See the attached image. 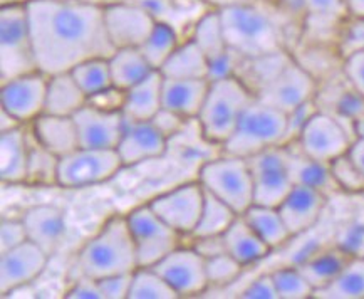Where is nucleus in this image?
Segmentation results:
<instances>
[{
	"mask_svg": "<svg viewBox=\"0 0 364 299\" xmlns=\"http://www.w3.org/2000/svg\"><path fill=\"white\" fill-rule=\"evenodd\" d=\"M37 69L48 76L69 73L82 61L111 58L105 4L95 0H24Z\"/></svg>",
	"mask_w": 364,
	"mask_h": 299,
	"instance_id": "obj_1",
	"label": "nucleus"
},
{
	"mask_svg": "<svg viewBox=\"0 0 364 299\" xmlns=\"http://www.w3.org/2000/svg\"><path fill=\"white\" fill-rule=\"evenodd\" d=\"M218 14L228 48L244 59L292 53L302 39V26L279 0H249L218 9Z\"/></svg>",
	"mask_w": 364,
	"mask_h": 299,
	"instance_id": "obj_2",
	"label": "nucleus"
},
{
	"mask_svg": "<svg viewBox=\"0 0 364 299\" xmlns=\"http://www.w3.org/2000/svg\"><path fill=\"white\" fill-rule=\"evenodd\" d=\"M139 268L136 247L126 216H111L100 231L81 247L76 256L77 276L101 279L106 276L129 274Z\"/></svg>",
	"mask_w": 364,
	"mask_h": 299,
	"instance_id": "obj_3",
	"label": "nucleus"
},
{
	"mask_svg": "<svg viewBox=\"0 0 364 299\" xmlns=\"http://www.w3.org/2000/svg\"><path fill=\"white\" fill-rule=\"evenodd\" d=\"M254 100L255 95L239 76L210 81L208 93L197 116L202 137L222 148Z\"/></svg>",
	"mask_w": 364,
	"mask_h": 299,
	"instance_id": "obj_4",
	"label": "nucleus"
},
{
	"mask_svg": "<svg viewBox=\"0 0 364 299\" xmlns=\"http://www.w3.org/2000/svg\"><path fill=\"white\" fill-rule=\"evenodd\" d=\"M287 113L275 110L255 98L244 111L232 137L223 143L222 153L250 158L272 147L286 145Z\"/></svg>",
	"mask_w": 364,
	"mask_h": 299,
	"instance_id": "obj_5",
	"label": "nucleus"
},
{
	"mask_svg": "<svg viewBox=\"0 0 364 299\" xmlns=\"http://www.w3.org/2000/svg\"><path fill=\"white\" fill-rule=\"evenodd\" d=\"M39 71L36 63L29 16L24 0L2 4L0 9V79Z\"/></svg>",
	"mask_w": 364,
	"mask_h": 299,
	"instance_id": "obj_6",
	"label": "nucleus"
},
{
	"mask_svg": "<svg viewBox=\"0 0 364 299\" xmlns=\"http://www.w3.org/2000/svg\"><path fill=\"white\" fill-rule=\"evenodd\" d=\"M197 180L205 192L215 195L239 216L254 204V180L247 158L220 152L200 167Z\"/></svg>",
	"mask_w": 364,
	"mask_h": 299,
	"instance_id": "obj_7",
	"label": "nucleus"
},
{
	"mask_svg": "<svg viewBox=\"0 0 364 299\" xmlns=\"http://www.w3.org/2000/svg\"><path fill=\"white\" fill-rule=\"evenodd\" d=\"M126 221L136 247L139 268H153L158 261L181 246L183 236L158 217L149 204L139 205L126 214Z\"/></svg>",
	"mask_w": 364,
	"mask_h": 299,
	"instance_id": "obj_8",
	"label": "nucleus"
},
{
	"mask_svg": "<svg viewBox=\"0 0 364 299\" xmlns=\"http://www.w3.org/2000/svg\"><path fill=\"white\" fill-rule=\"evenodd\" d=\"M118 150L82 148L59 158L58 187L84 189L108 182L123 168Z\"/></svg>",
	"mask_w": 364,
	"mask_h": 299,
	"instance_id": "obj_9",
	"label": "nucleus"
},
{
	"mask_svg": "<svg viewBox=\"0 0 364 299\" xmlns=\"http://www.w3.org/2000/svg\"><path fill=\"white\" fill-rule=\"evenodd\" d=\"M354 142L353 133L344 123L326 111H316L307 121L296 143L307 157L317 162L331 163L349 152Z\"/></svg>",
	"mask_w": 364,
	"mask_h": 299,
	"instance_id": "obj_10",
	"label": "nucleus"
},
{
	"mask_svg": "<svg viewBox=\"0 0 364 299\" xmlns=\"http://www.w3.org/2000/svg\"><path fill=\"white\" fill-rule=\"evenodd\" d=\"M205 189L198 180L186 182L175 189L163 192L149 200V207L168 226L183 237H190L202 216Z\"/></svg>",
	"mask_w": 364,
	"mask_h": 299,
	"instance_id": "obj_11",
	"label": "nucleus"
},
{
	"mask_svg": "<svg viewBox=\"0 0 364 299\" xmlns=\"http://www.w3.org/2000/svg\"><path fill=\"white\" fill-rule=\"evenodd\" d=\"M247 160L254 180V204L277 207L294 187L289 174L286 148H267Z\"/></svg>",
	"mask_w": 364,
	"mask_h": 299,
	"instance_id": "obj_12",
	"label": "nucleus"
},
{
	"mask_svg": "<svg viewBox=\"0 0 364 299\" xmlns=\"http://www.w3.org/2000/svg\"><path fill=\"white\" fill-rule=\"evenodd\" d=\"M317 88V79L296 58H292L277 76L257 91L255 98L289 115L304 103L314 100Z\"/></svg>",
	"mask_w": 364,
	"mask_h": 299,
	"instance_id": "obj_13",
	"label": "nucleus"
},
{
	"mask_svg": "<svg viewBox=\"0 0 364 299\" xmlns=\"http://www.w3.org/2000/svg\"><path fill=\"white\" fill-rule=\"evenodd\" d=\"M178 298H193L210 288L205 259L191 246H180L153 266Z\"/></svg>",
	"mask_w": 364,
	"mask_h": 299,
	"instance_id": "obj_14",
	"label": "nucleus"
},
{
	"mask_svg": "<svg viewBox=\"0 0 364 299\" xmlns=\"http://www.w3.org/2000/svg\"><path fill=\"white\" fill-rule=\"evenodd\" d=\"M191 39L197 42L202 49L205 58L208 59V79H215L237 76V69L240 66L239 54L233 53L228 48L225 36H223V27L220 21L218 9H210L205 16L200 19L191 32Z\"/></svg>",
	"mask_w": 364,
	"mask_h": 299,
	"instance_id": "obj_15",
	"label": "nucleus"
},
{
	"mask_svg": "<svg viewBox=\"0 0 364 299\" xmlns=\"http://www.w3.org/2000/svg\"><path fill=\"white\" fill-rule=\"evenodd\" d=\"M155 24V17L133 0L105 4V26L114 49L139 48Z\"/></svg>",
	"mask_w": 364,
	"mask_h": 299,
	"instance_id": "obj_16",
	"label": "nucleus"
},
{
	"mask_svg": "<svg viewBox=\"0 0 364 299\" xmlns=\"http://www.w3.org/2000/svg\"><path fill=\"white\" fill-rule=\"evenodd\" d=\"M49 76L42 71H32L2 83L0 106L21 125H31L44 113Z\"/></svg>",
	"mask_w": 364,
	"mask_h": 299,
	"instance_id": "obj_17",
	"label": "nucleus"
},
{
	"mask_svg": "<svg viewBox=\"0 0 364 299\" xmlns=\"http://www.w3.org/2000/svg\"><path fill=\"white\" fill-rule=\"evenodd\" d=\"M50 256L32 241L0 252V293L2 298L18 288L32 286L48 268Z\"/></svg>",
	"mask_w": 364,
	"mask_h": 299,
	"instance_id": "obj_18",
	"label": "nucleus"
},
{
	"mask_svg": "<svg viewBox=\"0 0 364 299\" xmlns=\"http://www.w3.org/2000/svg\"><path fill=\"white\" fill-rule=\"evenodd\" d=\"M301 42L339 46L341 31L349 19L344 0H301Z\"/></svg>",
	"mask_w": 364,
	"mask_h": 299,
	"instance_id": "obj_19",
	"label": "nucleus"
},
{
	"mask_svg": "<svg viewBox=\"0 0 364 299\" xmlns=\"http://www.w3.org/2000/svg\"><path fill=\"white\" fill-rule=\"evenodd\" d=\"M79 135V147L116 150L124 133L123 111H106L87 103L73 116Z\"/></svg>",
	"mask_w": 364,
	"mask_h": 299,
	"instance_id": "obj_20",
	"label": "nucleus"
},
{
	"mask_svg": "<svg viewBox=\"0 0 364 299\" xmlns=\"http://www.w3.org/2000/svg\"><path fill=\"white\" fill-rule=\"evenodd\" d=\"M328 195L307 185H294L277 205L292 237L301 236L312 229L323 216Z\"/></svg>",
	"mask_w": 364,
	"mask_h": 299,
	"instance_id": "obj_21",
	"label": "nucleus"
},
{
	"mask_svg": "<svg viewBox=\"0 0 364 299\" xmlns=\"http://www.w3.org/2000/svg\"><path fill=\"white\" fill-rule=\"evenodd\" d=\"M168 140L151 121H128L118 145V153L124 167L155 160L166 153Z\"/></svg>",
	"mask_w": 364,
	"mask_h": 299,
	"instance_id": "obj_22",
	"label": "nucleus"
},
{
	"mask_svg": "<svg viewBox=\"0 0 364 299\" xmlns=\"http://www.w3.org/2000/svg\"><path fill=\"white\" fill-rule=\"evenodd\" d=\"M22 221L26 224L29 241L49 256L58 252L66 236V219L63 209L48 204L34 205L26 210Z\"/></svg>",
	"mask_w": 364,
	"mask_h": 299,
	"instance_id": "obj_23",
	"label": "nucleus"
},
{
	"mask_svg": "<svg viewBox=\"0 0 364 299\" xmlns=\"http://www.w3.org/2000/svg\"><path fill=\"white\" fill-rule=\"evenodd\" d=\"M155 17L156 22H165L181 36L190 39L197 22L210 9L203 0H133Z\"/></svg>",
	"mask_w": 364,
	"mask_h": 299,
	"instance_id": "obj_24",
	"label": "nucleus"
},
{
	"mask_svg": "<svg viewBox=\"0 0 364 299\" xmlns=\"http://www.w3.org/2000/svg\"><path fill=\"white\" fill-rule=\"evenodd\" d=\"M29 126L0 133V179L6 185H27Z\"/></svg>",
	"mask_w": 364,
	"mask_h": 299,
	"instance_id": "obj_25",
	"label": "nucleus"
},
{
	"mask_svg": "<svg viewBox=\"0 0 364 299\" xmlns=\"http://www.w3.org/2000/svg\"><path fill=\"white\" fill-rule=\"evenodd\" d=\"M29 130L42 147L59 158L79 148V135L73 116L42 113L29 125Z\"/></svg>",
	"mask_w": 364,
	"mask_h": 299,
	"instance_id": "obj_26",
	"label": "nucleus"
},
{
	"mask_svg": "<svg viewBox=\"0 0 364 299\" xmlns=\"http://www.w3.org/2000/svg\"><path fill=\"white\" fill-rule=\"evenodd\" d=\"M210 79H166L163 78V108L175 111L186 120H197L208 93Z\"/></svg>",
	"mask_w": 364,
	"mask_h": 299,
	"instance_id": "obj_27",
	"label": "nucleus"
},
{
	"mask_svg": "<svg viewBox=\"0 0 364 299\" xmlns=\"http://www.w3.org/2000/svg\"><path fill=\"white\" fill-rule=\"evenodd\" d=\"M354 256L344 251L338 244L323 249L312 251L304 259L297 261L296 266L301 269V273L306 276V279L314 288L316 291L328 288L338 276L343 273L349 261Z\"/></svg>",
	"mask_w": 364,
	"mask_h": 299,
	"instance_id": "obj_28",
	"label": "nucleus"
},
{
	"mask_svg": "<svg viewBox=\"0 0 364 299\" xmlns=\"http://www.w3.org/2000/svg\"><path fill=\"white\" fill-rule=\"evenodd\" d=\"M286 148L289 174L294 185H307L312 189L324 192L326 195L339 192L338 185L331 175L329 163L317 162L314 158L307 157L296 142L282 145Z\"/></svg>",
	"mask_w": 364,
	"mask_h": 299,
	"instance_id": "obj_29",
	"label": "nucleus"
},
{
	"mask_svg": "<svg viewBox=\"0 0 364 299\" xmlns=\"http://www.w3.org/2000/svg\"><path fill=\"white\" fill-rule=\"evenodd\" d=\"M163 76L160 71H153L141 83L134 84L124 91L123 115L128 121H151L163 108L161 103Z\"/></svg>",
	"mask_w": 364,
	"mask_h": 299,
	"instance_id": "obj_30",
	"label": "nucleus"
},
{
	"mask_svg": "<svg viewBox=\"0 0 364 299\" xmlns=\"http://www.w3.org/2000/svg\"><path fill=\"white\" fill-rule=\"evenodd\" d=\"M223 242H225L228 254L239 261L244 268L259 263L272 252L242 216L237 217L232 226L223 232Z\"/></svg>",
	"mask_w": 364,
	"mask_h": 299,
	"instance_id": "obj_31",
	"label": "nucleus"
},
{
	"mask_svg": "<svg viewBox=\"0 0 364 299\" xmlns=\"http://www.w3.org/2000/svg\"><path fill=\"white\" fill-rule=\"evenodd\" d=\"M87 105L84 95L71 73H59L49 76L44 113L59 116H74Z\"/></svg>",
	"mask_w": 364,
	"mask_h": 299,
	"instance_id": "obj_32",
	"label": "nucleus"
},
{
	"mask_svg": "<svg viewBox=\"0 0 364 299\" xmlns=\"http://www.w3.org/2000/svg\"><path fill=\"white\" fill-rule=\"evenodd\" d=\"M160 73L166 79H208V59L190 37L181 41Z\"/></svg>",
	"mask_w": 364,
	"mask_h": 299,
	"instance_id": "obj_33",
	"label": "nucleus"
},
{
	"mask_svg": "<svg viewBox=\"0 0 364 299\" xmlns=\"http://www.w3.org/2000/svg\"><path fill=\"white\" fill-rule=\"evenodd\" d=\"M242 217L245 219L247 224L257 232V236H259L272 251L292 239L291 232H289L286 222H284L277 207L252 204L250 207L242 214Z\"/></svg>",
	"mask_w": 364,
	"mask_h": 299,
	"instance_id": "obj_34",
	"label": "nucleus"
},
{
	"mask_svg": "<svg viewBox=\"0 0 364 299\" xmlns=\"http://www.w3.org/2000/svg\"><path fill=\"white\" fill-rule=\"evenodd\" d=\"M109 68L114 88L123 91H128L134 84L141 83L144 78L156 71L151 68L139 48L116 49L109 58Z\"/></svg>",
	"mask_w": 364,
	"mask_h": 299,
	"instance_id": "obj_35",
	"label": "nucleus"
},
{
	"mask_svg": "<svg viewBox=\"0 0 364 299\" xmlns=\"http://www.w3.org/2000/svg\"><path fill=\"white\" fill-rule=\"evenodd\" d=\"M292 58L294 54L291 51H284V53L262 56V58L242 59L240 66L237 69V76L250 88L254 95H257V91L262 90L270 79L277 76L291 63Z\"/></svg>",
	"mask_w": 364,
	"mask_h": 299,
	"instance_id": "obj_36",
	"label": "nucleus"
},
{
	"mask_svg": "<svg viewBox=\"0 0 364 299\" xmlns=\"http://www.w3.org/2000/svg\"><path fill=\"white\" fill-rule=\"evenodd\" d=\"M314 299H364V258H354L328 288L314 293Z\"/></svg>",
	"mask_w": 364,
	"mask_h": 299,
	"instance_id": "obj_37",
	"label": "nucleus"
},
{
	"mask_svg": "<svg viewBox=\"0 0 364 299\" xmlns=\"http://www.w3.org/2000/svg\"><path fill=\"white\" fill-rule=\"evenodd\" d=\"M239 217L235 210L228 207L225 202L217 199L215 195L205 192V202L202 216L198 219L197 227L190 237L205 236H223V232L232 226V222ZM188 237V239H190Z\"/></svg>",
	"mask_w": 364,
	"mask_h": 299,
	"instance_id": "obj_38",
	"label": "nucleus"
},
{
	"mask_svg": "<svg viewBox=\"0 0 364 299\" xmlns=\"http://www.w3.org/2000/svg\"><path fill=\"white\" fill-rule=\"evenodd\" d=\"M181 41L183 39L173 27L165 24V22H156L146 41L139 46V51H141L148 63L151 64V68L160 71L166 59L181 44Z\"/></svg>",
	"mask_w": 364,
	"mask_h": 299,
	"instance_id": "obj_39",
	"label": "nucleus"
},
{
	"mask_svg": "<svg viewBox=\"0 0 364 299\" xmlns=\"http://www.w3.org/2000/svg\"><path fill=\"white\" fill-rule=\"evenodd\" d=\"M73 78L76 79L84 95L90 100L91 96L97 93L113 88V76H111L109 58H92L82 61L77 66H74L71 71Z\"/></svg>",
	"mask_w": 364,
	"mask_h": 299,
	"instance_id": "obj_40",
	"label": "nucleus"
},
{
	"mask_svg": "<svg viewBox=\"0 0 364 299\" xmlns=\"http://www.w3.org/2000/svg\"><path fill=\"white\" fill-rule=\"evenodd\" d=\"M29 126V125H27ZM31 133V130H29ZM59 157L46 150L37 140H29V165H27V185L50 187L58 185Z\"/></svg>",
	"mask_w": 364,
	"mask_h": 299,
	"instance_id": "obj_41",
	"label": "nucleus"
},
{
	"mask_svg": "<svg viewBox=\"0 0 364 299\" xmlns=\"http://www.w3.org/2000/svg\"><path fill=\"white\" fill-rule=\"evenodd\" d=\"M128 299H178V294L153 268H138Z\"/></svg>",
	"mask_w": 364,
	"mask_h": 299,
	"instance_id": "obj_42",
	"label": "nucleus"
},
{
	"mask_svg": "<svg viewBox=\"0 0 364 299\" xmlns=\"http://www.w3.org/2000/svg\"><path fill=\"white\" fill-rule=\"evenodd\" d=\"M272 279L277 289L279 299H311L314 298V288L296 264L272 271Z\"/></svg>",
	"mask_w": 364,
	"mask_h": 299,
	"instance_id": "obj_43",
	"label": "nucleus"
},
{
	"mask_svg": "<svg viewBox=\"0 0 364 299\" xmlns=\"http://www.w3.org/2000/svg\"><path fill=\"white\" fill-rule=\"evenodd\" d=\"M329 168L339 192H346V194H361L364 192V175L353 158L349 157V153L334 158L329 163Z\"/></svg>",
	"mask_w": 364,
	"mask_h": 299,
	"instance_id": "obj_44",
	"label": "nucleus"
},
{
	"mask_svg": "<svg viewBox=\"0 0 364 299\" xmlns=\"http://www.w3.org/2000/svg\"><path fill=\"white\" fill-rule=\"evenodd\" d=\"M205 268H207L210 286L222 288L235 281L240 276L242 269H244V266L237 259H233L228 252H225V254L215 256V258L205 259Z\"/></svg>",
	"mask_w": 364,
	"mask_h": 299,
	"instance_id": "obj_45",
	"label": "nucleus"
},
{
	"mask_svg": "<svg viewBox=\"0 0 364 299\" xmlns=\"http://www.w3.org/2000/svg\"><path fill=\"white\" fill-rule=\"evenodd\" d=\"M336 244L348 251L351 256L364 258V219H354L348 222L341 229Z\"/></svg>",
	"mask_w": 364,
	"mask_h": 299,
	"instance_id": "obj_46",
	"label": "nucleus"
},
{
	"mask_svg": "<svg viewBox=\"0 0 364 299\" xmlns=\"http://www.w3.org/2000/svg\"><path fill=\"white\" fill-rule=\"evenodd\" d=\"M29 241L24 221L21 219H2L0 222V252H6Z\"/></svg>",
	"mask_w": 364,
	"mask_h": 299,
	"instance_id": "obj_47",
	"label": "nucleus"
},
{
	"mask_svg": "<svg viewBox=\"0 0 364 299\" xmlns=\"http://www.w3.org/2000/svg\"><path fill=\"white\" fill-rule=\"evenodd\" d=\"M358 49H364V19H348L339 36V51L344 58Z\"/></svg>",
	"mask_w": 364,
	"mask_h": 299,
	"instance_id": "obj_48",
	"label": "nucleus"
},
{
	"mask_svg": "<svg viewBox=\"0 0 364 299\" xmlns=\"http://www.w3.org/2000/svg\"><path fill=\"white\" fill-rule=\"evenodd\" d=\"M343 74L349 84L364 98V49H358L343 58Z\"/></svg>",
	"mask_w": 364,
	"mask_h": 299,
	"instance_id": "obj_49",
	"label": "nucleus"
},
{
	"mask_svg": "<svg viewBox=\"0 0 364 299\" xmlns=\"http://www.w3.org/2000/svg\"><path fill=\"white\" fill-rule=\"evenodd\" d=\"M316 111H319V108H317V103H316V100H311L287 115L286 145L296 142V140L299 138V135H301L302 130H304L306 123L311 120V116L314 115Z\"/></svg>",
	"mask_w": 364,
	"mask_h": 299,
	"instance_id": "obj_50",
	"label": "nucleus"
},
{
	"mask_svg": "<svg viewBox=\"0 0 364 299\" xmlns=\"http://www.w3.org/2000/svg\"><path fill=\"white\" fill-rule=\"evenodd\" d=\"M133 273L129 274H114L97 279L105 299H128L129 289H132Z\"/></svg>",
	"mask_w": 364,
	"mask_h": 299,
	"instance_id": "obj_51",
	"label": "nucleus"
},
{
	"mask_svg": "<svg viewBox=\"0 0 364 299\" xmlns=\"http://www.w3.org/2000/svg\"><path fill=\"white\" fill-rule=\"evenodd\" d=\"M66 299H105L100 288V281L90 276H77L68 291L64 293Z\"/></svg>",
	"mask_w": 364,
	"mask_h": 299,
	"instance_id": "obj_52",
	"label": "nucleus"
},
{
	"mask_svg": "<svg viewBox=\"0 0 364 299\" xmlns=\"http://www.w3.org/2000/svg\"><path fill=\"white\" fill-rule=\"evenodd\" d=\"M186 121L188 120L183 118V116H180L178 113H175V111L161 108L155 116H153L151 123L155 125L168 140H171L178 133L183 132Z\"/></svg>",
	"mask_w": 364,
	"mask_h": 299,
	"instance_id": "obj_53",
	"label": "nucleus"
},
{
	"mask_svg": "<svg viewBox=\"0 0 364 299\" xmlns=\"http://www.w3.org/2000/svg\"><path fill=\"white\" fill-rule=\"evenodd\" d=\"M242 299H279L277 289L272 279V274H262L255 278L250 284H247L240 293Z\"/></svg>",
	"mask_w": 364,
	"mask_h": 299,
	"instance_id": "obj_54",
	"label": "nucleus"
},
{
	"mask_svg": "<svg viewBox=\"0 0 364 299\" xmlns=\"http://www.w3.org/2000/svg\"><path fill=\"white\" fill-rule=\"evenodd\" d=\"M191 247L202 256L203 259L215 258V256L225 254V242H223V236H205V237H190Z\"/></svg>",
	"mask_w": 364,
	"mask_h": 299,
	"instance_id": "obj_55",
	"label": "nucleus"
},
{
	"mask_svg": "<svg viewBox=\"0 0 364 299\" xmlns=\"http://www.w3.org/2000/svg\"><path fill=\"white\" fill-rule=\"evenodd\" d=\"M87 103L96 108L106 110V111H121L123 110L124 103V91L118 90V88H109V90L97 93V95L91 96Z\"/></svg>",
	"mask_w": 364,
	"mask_h": 299,
	"instance_id": "obj_56",
	"label": "nucleus"
},
{
	"mask_svg": "<svg viewBox=\"0 0 364 299\" xmlns=\"http://www.w3.org/2000/svg\"><path fill=\"white\" fill-rule=\"evenodd\" d=\"M348 153L354 160V163H356L359 170H361V174L364 175V138L354 140Z\"/></svg>",
	"mask_w": 364,
	"mask_h": 299,
	"instance_id": "obj_57",
	"label": "nucleus"
},
{
	"mask_svg": "<svg viewBox=\"0 0 364 299\" xmlns=\"http://www.w3.org/2000/svg\"><path fill=\"white\" fill-rule=\"evenodd\" d=\"M349 19H364V0H344Z\"/></svg>",
	"mask_w": 364,
	"mask_h": 299,
	"instance_id": "obj_58",
	"label": "nucleus"
},
{
	"mask_svg": "<svg viewBox=\"0 0 364 299\" xmlns=\"http://www.w3.org/2000/svg\"><path fill=\"white\" fill-rule=\"evenodd\" d=\"M0 115H2V121H0V133L9 132V130H14V128H18V126H24V125L18 123V121L14 118L12 115H9L6 110L0 111Z\"/></svg>",
	"mask_w": 364,
	"mask_h": 299,
	"instance_id": "obj_59",
	"label": "nucleus"
},
{
	"mask_svg": "<svg viewBox=\"0 0 364 299\" xmlns=\"http://www.w3.org/2000/svg\"><path fill=\"white\" fill-rule=\"evenodd\" d=\"M203 2H207L212 9H222L228 6H235V4L249 2V0H203Z\"/></svg>",
	"mask_w": 364,
	"mask_h": 299,
	"instance_id": "obj_60",
	"label": "nucleus"
},
{
	"mask_svg": "<svg viewBox=\"0 0 364 299\" xmlns=\"http://www.w3.org/2000/svg\"><path fill=\"white\" fill-rule=\"evenodd\" d=\"M353 130H354V137L364 138V115L356 121V123H354Z\"/></svg>",
	"mask_w": 364,
	"mask_h": 299,
	"instance_id": "obj_61",
	"label": "nucleus"
}]
</instances>
